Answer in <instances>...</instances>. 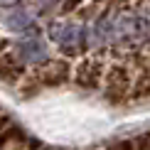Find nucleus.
<instances>
[{
	"mask_svg": "<svg viewBox=\"0 0 150 150\" xmlns=\"http://www.w3.org/2000/svg\"><path fill=\"white\" fill-rule=\"evenodd\" d=\"M10 52L22 62L25 69H42L49 59H52V49H49V40L40 32V27L32 30L27 35L15 37V42H10Z\"/></svg>",
	"mask_w": 150,
	"mask_h": 150,
	"instance_id": "f257e3e1",
	"label": "nucleus"
},
{
	"mask_svg": "<svg viewBox=\"0 0 150 150\" xmlns=\"http://www.w3.org/2000/svg\"><path fill=\"white\" fill-rule=\"evenodd\" d=\"M47 40L67 59L81 57L86 52L84 49V25L79 20H52L47 25Z\"/></svg>",
	"mask_w": 150,
	"mask_h": 150,
	"instance_id": "f03ea898",
	"label": "nucleus"
},
{
	"mask_svg": "<svg viewBox=\"0 0 150 150\" xmlns=\"http://www.w3.org/2000/svg\"><path fill=\"white\" fill-rule=\"evenodd\" d=\"M130 89H133V74L126 62L116 59L111 67H106V76H103V96L108 103L123 106L130 101Z\"/></svg>",
	"mask_w": 150,
	"mask_h": 150,
	"instance_id": "7ed1b4c3",
	"label": "nucleus"
},
{
	"mask_svg": "<svg viewBox=\"0 0 150 150\" xmlns=\"http://www.w3.org/2000/svg\"><path fill=\"white\" fill-rule=\"evenodd\" d=\"M116 10H106L96 20L84 25V49L86 54L101 57L106 49H111V37H113V22H116Z\"/></svg>",
	"mask_w": 150,
	"mask_h": 150,
	"instance_id": "20e7f679",
	"label": "nucleus"
},
{
	"mask_svg": "<svg viewBox=\"0 0 150 150\" xmlns=\"http://www.w3.org/2000/svg\"><path fill=\"white\" fill-rule=\"evenodd\" d=\"M0 27L15 37L27 35L37 30V12L22 0L10 3V5H0Z\"/></svg>",
	"mask_w": 150,
	"mask_h": 150,
	"instance_id": "39448f33",
	"label": "nucleus"
},
{
	"mask_svg": "<svg viewBox=\"0 0 150 150\" xmlns=\"http://www.w3.org/2000/svg\"><path fill=\"white\" fill-rule=\"evenodd\" d=\"M37 79H40L42 89H59V86L69 84L74 79V64L67 57H52L42 69H37Z\"/></svg>",
	"mask_w": 150,
	"mask_h": 150,
	"instance_id": "423d86ee",
	"label": "nucleus"
},
{
	"mask_svg": "<svg viewBox=\"0 0 150 150\" xmlns=\"http://www.w3.org/2000/svg\"><path fill=\"white\" fill-rule=\"evenodd\" d=\"M103 76H106V67H103L101 57L89 54V57H84L74 67V79L71 81L84 91H93V89H101L103 86Z\"/></svg>",
	"mask_w": 150,
	"mask_h": 150,
	"instance_id": "0eeeda50",
	"label": "nucleus"
},
{
	"mask_svg": "<svg viewBox=\"0 0 150 150\" xmlns=\"http://www.w3.org/2000/svg\"><path fill=\"white\" fill-rule=\"evenodd\" d=\"M25 76H27V74H25L22 62L17 59L12 52H5L3 57H0V84L15 86V84H20Z\"/></svg>",
	"mask_w": 150,
	"mask_h": 150,
	"instance_id": "6e6552de",
	"label": "nucleus"
},
{
	"mask_svg": "<svg viewBox=\"0 0 150 150\" xmlns=\"http://www.w3.org/2000/svg\"><path fill=\"white\" fill-rule=\"evenodd\" d=\"M145 98H150V69H140L133 79L130 101H145Z\"/></svg>",
	"mask_w": 150,
	"mask_h": 150,
	"instance_id": "1a4fd4ad",
	"label": "nucleus"
},
{
	"mask_svg": "<svg viewBox=\"0 0 150 150\" xmlns=\"http://www.w3.org/2000/svg\"><path fill=\"white\" fill-rule=\"evenodd\" d=\"M27 5L37 12V15H47V12H54V8L59 5V0H30Z\"/></svg>",
	"mask_w": 150,
	"mask_h": 150,
	"instance_id": "9d476101",
	"label": "nucleus"
},
{
	"mask_svg": "<svg viewBox=\"0 0 150 150\" xmlns=\"http://www.w3.org/2000/svg\"><path fill=\"white\" fill-rule=\"evenodd\" d=\"M106 150H135V143H133V138H118L113 143H108Z\"/></svg>",
	"mask_w": 150,
	"mask_h": 150,
	"instance_id": "9b49d317",
	"label": "nucleus"
},
{
	"mask_svg": "<svg viewBox=\"0 0 150 150\" xmlns=\"http://www.w3.org/2000/svg\"><path fill=\"white\" fill-rule=\"evenodd\" d=\"M135 143V150H150V130H145V133H138L133 138Z\"/></svg>",
	"mask_w": 150,
	"mask_h": 150,
	"instance_id": "f8f14e48",
	"label": "nucleus"
},
{
	"mask_svg": "<svg viewBox=\"0 0 150 150\" xmlns=\"http://www.w3.org/2000/svg\"><path fill=\"white\" fill-rule=\"evenodd\" d=\"M12 128V118L8 113H0V133H5V130Z\"/></svg>",
	"mask_w": 150,
	"mask_h": 150,
	"instance_id": "ddd939ff",
	"label": "nucleus"
},
{
	"mask_svg": "<svg viewBox=\"0 0 150 150\" xmlns=\"http://www.w3.org/2000/svg\"><path fill=\"white\" fill-rule=\"evenodd\" d=\"M5 52H10V40H8V37H3V35H0V57H3Z\"/></svg>",
	"mask_w": 150,
	"mask_h": 150,
	"instance_id": "4468645a",
	"label": "nucleus"
},
{
	"mask_svg": "<svg viewBox=\"0 0 150 150\" xmlns=\"http://www.w3.org/2000/svg\"><path fill=\"white\" fill-rule=\"evenodd\" d=\"M10 3H17V0H0V5H10Z\"/></svg>",
	"mask_w": 150,
	"mask_h": 150,
	"instance_id": "2eb2a0df",
	"label": "nucleus"
},
{
	"mask_svg": "<svg viewBox=\"0 0 150 150\" xmlns=\"http://www.w3.org/2000/svg\"><path fill=\"white\" fill-rule=\"evenodd\" d=\"M45 150H54V148H45Z\"/></svg>",
	"mask_w": 150,
	"mask_h": 150,
	"instance_id": "dca6fc26",
	"label": "nucleus"
},
{
	"mask_svg": "<svg viewBox=\"0 0 150 150\" xmlns=\"http://www.w3.org/2000/svg\"><path fill=\"white\" fill-rule=\"evenodd\" d=\"M0 113H3V111H0Z\"/></svg>",
	"mask_w": 150,
	"mask_h": 150,
	"instance_id": "f3484780",
	"label": "nucleus"
}]
</instances>
